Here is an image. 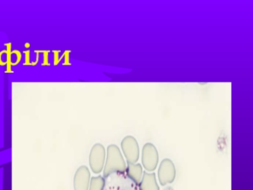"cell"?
I'll return each mask as SVG.
<instances>
[{
	"label": "cell",
	"mask_w": 253,
	"mask_h": 190,
	"mask_svg": "<svg viewBox=\"0 0 253 190\" xmlns=\"http://www.w3.org/2000/svg\"><path fill=\"white\" fill-rule=\"evenodd\" d=\"M105 179L103 190H141L139 185L133 182L126 173L112 174Z\"/></svg>",
	"instance_id": "7a4b0ae2"
},
{
	"label": "cell",
	"mask_w": 253,
	"mask_h": 190,
	"mask_svg": "<svg viewBox=\"0 0 253 190\" xmlns=\"http://www.w3.org/2000/svg\"><path fill=\"white\" fill-rule=\"evenodd\" d=\"M126 164L121 150L116 144L108 146L105 166L103 169V178L116 173H126Z\"/></svg>",
	"instance_id": "6da1fadb"
},
{
	"label": "cell",
	"mask_w": 253,
	"mask_h": 190,
	"mask_svg": "<svg viewBox=\"0 0 253 190\" xmlns=\"http://www.w3.org/2000/svg\"><path fill=\"white\" fill-rule=\"evenodd\" d=\"M139 185L141 190H160L154 173H150L144 171L143 176Z\"/></svg>",
	"instance_id": "9c48e42d"
},
{
	"label": "cell",
	"mask_w": 253,
	"mask_h": 190,
	"mask_svg": "<svg viewBox=\"0 0 253 190\" xmlns=\"http://www.w3.org/2000/svg\"><path fill=\"white\" fill-rule=\"evenodd\" d=\"M121 148L126 163L135 164L138 161L140 150L138 142L132 136H126L121 142Z\"/></svg>",
	"instance_id": "5b68a950"
},
{
	"label": "cell",
	"mask_w": 253,
	"mask_h": 190,
	"mask_svg": "<svg viewBox=\"0 0 253 190\" xmlns=\"http://www.w3.org/2000/svg\"><path fill=\"white\" fill-rule=\"evenodd\" d=\"M176 177V169L173 162L169 158H165L160 163L158 171V179L162 186L172 183Z\"/></svg>",
	"instance_id": "8992f818"
},
{
	"label": "cell",
	"mask_w": 253,
	"mask_h": 190,
	"mask_svg": "<svg viewBox=\"0 0 253 190\" xmlns=\"http://www.w3.org/2000/svg\"><path fill=\"white\" fill-rule=\"evenodd\" d=\"M105 179L103 176H98L92 177L90 181L89 190H103L105 186Z\"/></svg>",
	"instance_id": "30bf717a"
},
{
	"label": "cell",
	"mask_w": 253,
	"mask_h": 190,
	"mask_svg": "<svg viewBox=\"0 0 253 190\" xmlns=\"http://www.w3.org/2000/svg\"><path fill=\"white\" fill-rule=\"evenodd\" d=\"M91 173L87 166H81L76 171L74 178V190H89Z\"/></svg>",
	"instance_id": "52a82bcc"
},
{
	"label": "cell",
	"mask_w": 253,
	"mask_h": 190,
	"mask_svg": "<svg viewBox=\"0 0 253 190\" xmlns=\"http://www.w3.org/2000/svg\"><path fill=\"white\" fill-rule=\"evenodd\" d=\"M105 146L101 143H96L92 146L90 151L89 164L92 173L98 174L103 171L106 160Z\"/></svg>",
	"instance_id": "3957f363"
},
{
	"label": "cell",
	"mask_w": 253,
	"mask_h": 190,
	"mask_svg": "<svg viewBox=\"0 0 253 190\" xmlns=\"http://www.w3.org/2000/svg\"><path fill=\"white\" fill-rule=\"evenodd\" d=\"M143 173L142 166L138 163H126V174L136 184L139 185L141 183Z\"/></svg>",
	"instance_id": "ba28073f"
},
{
	"label": "cell",
	"mask_w": 253,
	"mask_h": 190,
	"mask_svg": "<svg viewBox=\"0 0 253 190\" xmlns=\"http://www.w3.org/2000/svg\"><path fill=\"white\" fill-rule=\"evenodd\" d=\"M142 166L146 172H153L157 169L159 162V155L157 148L153 143L147 142L142 150Z\"/></svg>",
	"instance_id": "277c9868"
}]
</instances>
